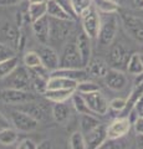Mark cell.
Segmentation results:
<instances>
[{
	"instance_id": "1",
	"label": "cell",
	"mask_w": 143,
	"mask_h": 149,
	"mask_svg": "<svg viewBox=\"0 0 143 149\" xmlns=\"http://www.w3.org/2000/svg\"><path fill=\"white\" fill-rule=\"evenodd\" d=\"M50 17V16H49ZM75 20H60L50 17V40L49 45L52 47L65 46L71 39Z\"/></svg>"
},
{
	"instance_id": "2",
	"label": "cell",
	"mask_w": 143,
	"mask_h": 149,
	"mask_svg": "<svg viewBox=\"0 0 143 149\" xmlns=\"http://www.w3.org/2000/svg\"><path fill=\"white\" fill-rule=\"evenodd\" d=\"M102 22H101L100 32L97 41L101 46H111L116 39L119 20L117 14H102Z\"/></svg>"
},
{
	"instance_id": "3",
	"label": "cell",
	"mask_w": 143,
	"mask_h": 149,
	"mask_svg": "<svg viewBox=\"0 0 143 149\" xmlns=\"http://www.w3.org/2000/svg\"><path fill=\"white\" fill-rule=\"evenodd\" d=\"M118 17L126 34L136 42L143 45V19L127 11H118Z\"/></svg>"
},
{
	"instance_id": "4",
	"label": "cell",
	"mask_w": 143,
	"mask_h": 149,
	"mask_svg": "<svg viewBox=\"0 0 143 149\" xmlns=\"http://www.w3.org/2000/svg\"><path fill=\"white\" fill-rule=\"evenodd\" d=\"M80 20L82 25V31L91 39H97L101 22H102V16H101V13L96 9V6L92 5L89 10H86L81 15Z\"/></svg>"
},
{
	"instance_id": "5",
	"label": "cell",
	"mask_w": 143,
	"mask_h": 149,
	"mask_svg": "<svg viewBox=\"0 0 143 149\" xmlns=\"http://www.w3.org/2000/svg\"><path fill=\"white\" fill-rule=\"evenodd\" d=\"M60 67H65V68L84 67L80 52H78V49H77L76 37L72 40L70 39L68 42L62 47V52L60 55Z\"/></svg>"
},
{
	"instance_id": "6",
	"label": "cell",
	"mask_w": 143,
	"mask_h": 149,
	"mask_svg": "<svg viewBox=\"0 0 143 149\" xmlns=\"http://www.w3.org/2000/svg\"><path fill=\"white\" fill-rule=\"evenodd\" d=\"M6 88H15L21 91H31L29 68L25 66H17L14 71L1 80Z\"/></svg>"
},
{
	"instance_id": "7",
	"label": "cell",
	"mask_w": 143,
	"mask_h": 149,
	"mask_svg": "<svg viewBox=\"0 0 143 149\" xmlns=\"http://www.w3.org/2000/svg\"><path fill=\"white\" fill-rule=\"evenodd\" d=\"M0 100L6 104H24L27 102H33L36 97L30 91H21L15 88H5L0 92Z\"/></svg>"
},
{
	"instance_id": "8",
	"label": "cell",
	"mask_w": 143,
	"mask_h": 149,
	"mask_svg": "<svg viewBox=\"0 0 143 149\" xmlns=\"http://www.w3.org/2000/svg\"><path fill=\"white\" fill-rule=\"evenodd\" d=\"M11 123L19 132H33L39 127V120L20 109L11 112Z\"/></svg>"
},
{
	"instance_id": "9",
	"label": "cell",
	"mask_w": 143,
	"mask_h": 149,
	"mask_svg": "<svg viewBox=\"0 0 143 149\" xmlns=\"http://www.w3.org/2000/svg\"><path fill=\"white\" fill-rule=\"evenodd\" d=\"M131 57V54L124 47L123 44H114L111 46L110 54H108V62L112 68L123 70L127 68L128 60Z\"/></svg>"
},
{
	"instance_id": "10",
	"label": "cell",
	"mask_w": 143,
	"mask_h": 149,
	"mask_svg": "<svg viewBox=\"0 0 143 149\" xmlns=\"http://www.w3.org/2000/svg\"><path fill=\"white\" fill-rule=\"evenodd\" d=\"M82 96H84L90 111L93 114L105 116L108 112L110 102L106 100V97L100 91L92 92V93H86V95H82Z\"/></svg>"
},
{
	"instance_id": "11",
	"label": "cell",
	"mask_w": 143,
	"mask_h": 149,
	"mask_svg": "<svg viewBox=\"0 0 143 149\" xmlns=\"http://www.w3.org/2000/svg\"><path fill=\"white\" fill-rule=\"evenodd\" d=\"M132 123L128 117H117L107 125L108 139H119L126 137L132 128Z\"/></svg>"
},
{
	"instance_id": "12",
	"label": "cell",
	"mask_w": 143,
	"mask_h": 149,
	"mask_svg": "<svg viewBox=\"0 0 143 149\" xmlns=\"http://www.w3.org/2000/svg\"><path fill=\"white\" fill-rule=\"evenodd\" d=\"M36 51L39 52L41 57V62H43V65L46 68H49L51 72L60 68V55L52 46L41 45Z\"/></svg>"
},
{
	"instance_id": "13",
	"label": "cell",
	"mask_w": 143,
	"mask_h": 149,
	"mask_svg": "<svg viewBox=\"0 0 143 149\" xmlns=\"http://www.w3.org/2000/svg\"><path fill=\"white\" fill-rule=\"evenodd\" d=\"M105 83H106V86L112 91H122L127 87L128 80L122 70L111 67L108 70L107 74L105 76Z\"/></svg>"
},
{
	"instance_id": "14",
	"label": "cell",
	"mask_w": 143,
	"mask_h": 149,
	"mask_svg": "<svg viewBox=\"0 0 143 149\" xmlns=\"http://www.w3.org/2000/svg\"><path fill=\"white\" fill-rule=\"evenodd\" d=\"M87 149H98L102 144L107 141V125L101 123L98 127L92 129L91 132L85 134Z\"/></svg>"
},
{
	"instance_id": "15",
	"label": "cell",
	"mask_w": 143,
	"mask_h": 149,
	"mask_svg": "<svg viewBox=\"0 0 143 149\" xmlns=\"http://www.w3.org/2000/svg\"><path fill=\"white\" fill-rule=\"evenodd\" d=\"M33 34L41 45H49L50 40V17L46 15L39 19L34 22H31Z\"/></svg>"
},
{
	"instance_id": "16",
	"label": "cell",
	"mask_w": 143,
	"mask_h": 149,
	"mask_svg": "<svg viewBox=\"0 0 143 149\" xmlns=\"http://www.w3.org/2000/svg\"><path fill=\"white\" fill-rule=\"evenodd\" d=\"M91 37H89L84 31H81L80 34L76 36V44H77V49L80 52L82 63L84 67H86L89 65L90 60L92 58V45H91Z\"/></svg>"
},
{
	"instance_id": "17",
	"label": "cell",
	"mask_w": 143,
	"mask_h": 149,
	"mask_svg": "<svg viewBox=\"0 0 143 149\" xmlns=\"http://www.w3.org/2000/svg\"><path fill=\"white\" fill-rule=\"evenodd\" d=\"M51 76H56V77H63V78H68V80L76 81V82H81L89 78V72L85 67L82 68H65V67H60L57 70L51 72Z\"/></svg>"
},
{
	"instance_id": "18",
	"label": "cell",
	"mask_w": 143,
	"mask_h": 149,
	"mask_svg": "<svg viewBox=\"0 0 143 149\" xmlns=\"http://www.w3.org/2000/svg\"><path fill=\"white\" fill-rule=\"evenodd\" d=\"M0 35H1L4 42L6 45L17 50V45H19V40L21 36L19 27L14 26L10 22H6V24H4L3 27L0 29Z\"/></svg>"
},
{
	"instance_id": "19",
	"label": "cell",
	"mask_w": 143,
	"mask_h": 149,
	"mask_svg": "<svg viewBox=\"0 0 143 149\" xmlns=\"http://www.w3.org/2000/svg\"><path fill=\"white\" fill-rule=\"evenodd\" d=\"M85 68L87 70L89 74L93 77H100V78H105V76L107 74L110 70L108 63L101 57H92Z\"/></svg>"
},
{
	"instance_id": "20",
	"label": "cell",
	"mask_w": 143,
	"mask_h": 149,
	"mask_svg": "<svg viewBox=\"0 0 143 149\" xmlns=\"http://www.w3.org/2000/svg\"><path fill=\"white\" fill-rule=\"evenodd\" d=\"M47 16L60 20H75L59 0H49L47 1Z\"/></svg>"
},
{
	"instance_id": "21",
	"label": "cell",
	"mask_w": 143,
	"mask_h": 149,
	"mask_svg": "<svg viewBox=\"0 0 143 149\" xmlns=\"http://www.w3.org/2000/svg\"><path fill=\"white\" fill-rule=\"evenodd\" d=\"M52 117L59 124H66L71 118V108L66 102H57L52 106Z\"/></svg>"
},
{
	"instance_id": "22",
	"label": "cell",
	"mask_w": 143,
	"mask_h": 149,
	"mask_svg": "<svg viewBox=\"0 0 143 149\" xmlns=\"http://www.w3.org/2000/svg\"><path fill=\"white\" fill-rule=\"evenodd\" d=\"M77 82L63 77L50 76L47 80V90H76Z\"/></svg>"
},
{
	"instance_id": "23",
	"label": "cell",
	"mask_w": 143,
	"mask_h": 149,
	"mask_svg": "<svg viewBox=\"0 0 143 149\" xmlns=\"http://www.w3.org/2000/svg\"><path fill=\"white\" fill-rule=\"evenodd\" d=\"M76 90H46L44 97L54 103H57V102H66L67 100H71Z\"/></svg>"
},
{
	"instance_id": "24",
	"label": "cell",
	"mask_w": 143,
	"mask_h": 149,
	"mask_svg": "<svg viewBox=\"0 0 143 149\" xmlns=\"http://www.w3.org/2000/svg\"><path fill=\"white\" fill-rule=\"evenodd\" d=\"M20 111L26 112L27 114H30L31 117H34L36 120H43L46 116V111L44 108V106L41 103H35V102H27V103L21 104V107L19 108Z\"/></svg>"
},
{
	"instance_id": "25",
	"label": "cell",
	"mask_w": 143,
	"mask_h": 149,
	"mask_svg": "<svg viewBox=\"0 0 143 149\" xmlns=\"http://www.w3.org/2000/svg\"><path fill=\"white\" fill-rule=\"evenodd\" d=\"M29 74H30V86L31 91L39 95H44L45 91L47 90V80L44 77H41L35 71L29 68Z\"/></svg>"
},
{
	"instance_id": "26",
	"label": "cell",
	"mask_w": 143,
	"mask_h": 149,
	"mask_svg": "<svg viewBox=\"0 0 143 149\" xmlns=\"http://www.w3.org/2000/svg\"><path fill=\"white\" fill-rule=\"evenodd\" d=\"M100 124L101 122L96 117V114H80V130L84 134L91 132L92 129L98 127Z\"/></svg>"
},
{
	"instance_id": "27",
	"label": "cell",
	"mask_w": 143,
	"mask_h": 149,
	"mask_svg": "<svg viewBox=\"0 0 143 149\" xmlns=\"http://www.w3.org/2000/svg\"><path fill=\"white\" fill-rule=\"evenodd\" d=\"M27 13H29L31 22H34L39 19L47 15V1L46 3H33L27 6Z\"/></svg>"
},
{
	"instance_id": "28",
	"label": "cell",
	"mask_w": 143,
	"mask_h": 149,
	"mask_svg": "<svg viewBox=\"0 0 143 149\" xmlns=\"http://www.w3.org/2000/svg\"><path fill=\"white\" fill-rule=\"evenodd\" d=\"M93 5L101 14H118L119 5L113 0H93Z\"/></svg>"
},
{
	"instance_id": "29",
	"label": "cell",
	"mask_w": 143,
	"mask_h": 149,
	"mask_svg": "<svg viewBox=\"0 0 143 149\" xmlns=\"http://www.w3.org/2000/svg\"><path fill=\"white\" fill-rule=\"evenodd\" d=\"M126 70L128 71V73L135 74V76L143 72V63H142V60H141V54H138V52L131 54V57L128 60Z\"/></svg>"
},
{
	"instance_id": "30",
	"label": "cell",
	"mask_w": 143,
	"mask_h": 149,
	"mask_svg": "<svg viewBox=\"0 0 143 149\" xmlns=\"http://www.w3.org/2000/svg\"><path fill=\"white\" fill-rule=\"evenodd\" d=\"M71 101H72L73 108L76 109V112L78 114H91L92 113V112L90 111V108H89V106H87V103H86L84 96H82L81 93H78L77 91L72 95ZM92 114H93V113H92Z\"/></svg>"
},
{
	"instance_id": "31",
	"label": "cell",
	"mask_w": 143,
	"mask_h": 149,
	"mask_svg": "<svg viewBox=\"0 0 143 149\" xmlns=\"http://www.w3.org/2000/svg\"><path fill=\"white\" fill-rule=\"evenodd\" d=\"M17 66H19V58H17V56H14V57L1 61L0 62V80L9 76Z\"/></svg>"
},
{
	"instance_id": "32",
	"label": "cell",
	"mask_w": 143,
	"mask_h": 149,
	"mask_svg": "<svg viewBox=\"0 0 143 149\" xmlns=\"http://www.w3.org/2000/svg\"><path fill=\"white\" fill-rule=\"evenodd\" d=\"M22 63H24V66L27 67V68H36L43 65V62H41V57L38 51H26L24 57H22Z\"/></svg>"
},
{
	"instance_id": "33",
	"label": "cell",
	"mask_w": 143,
	"mask_h": 149,
	"mask_svg": "<svg viewBox=\"0 0 143 149\" xmlns=\"http://www.w3.org/2000/svg\"><path fill=\"white\" fill-rule=\"evenodd\" d=\"M70 4L75 16L81 17L82 14L93 5V0H70Z\"/></svg>"
},
{
	"instance_id": "34",
	"label": "cell",
	"mask_w": 143,
	"mask_h": 149,
	"mask_svg": "<svg viewBox=\"0 0 143 149\" xmlns=\"http://www.w3.org/2000/svg\"><path fill=\"white\" fill-rule=\"evenodd\" d=\"M19 134L15 128H8L0 132V144L3 146H13L14 143L17 142Z\"/></svg>"
},
{
	"instance_id": "35",
	"label": "cell",
	"mask_w": 143,
	"mask_h": 149,
	"mask_svg": "<svg viewBox=\"0 0 143 149\" xmlns=\"http://www.w3.org/2000/svg\"><path fill=\"white\" fill-rule=\"evenodd\" d=\"M68 146L71 149H87L85 134L81 130L73 132L68 138Z\"/></svg>"
},
{
	"instance_id": "36",
	"label": "cell",
	"mask_w": 143,
	"mask_h": 149,
	"mask_svg": "<svg viewBox=\"0 0 143 149\" xmlns=\"http://www.w3.org/2000/svg\"><path fill=\"white\" fill-rule=\"evenodd\" d=\"M76 91L78 93H81V95H86V93H92V92L100 91V86L96 82H93V81L85 80V81L77 82Z\"/></svg>"
},
{
	"instance_id": "37",
	"label": "cell",
	"mask_w": 143,
	"mask_h": 149,
	"mask_svg": "<svg viewBox=\"0 0 143 149\" xmlns=\"http://www.w3.org/2000/svg\"><path fill=\"white\" fill-rule=\"evenodd\" d=\"M98 149H126V142L123 141V138L107 139Z\"/></svg>"
},
{
	"instance_id": "38",
	"label": "cell",
	"mask_w": 143,
	"mask_h": 149,
	"mask_svg": "<svg viewBox=\"0 0 143 149\" xmlns=\"http://www.w3.org/2000/svg\"><path fill=\"white\" fill-rule=\"evenodd\" d=\"M14 56H16V50L11 46L6 45L5 42L0 41V62L10 57H14Z\"/></svg>"
},
{
	"instance_id": "39",
	"label": "cell",
	"mask_w": 143,
	"mask_h": 149,
	"mask_svg": "<svg viewBox=\"0 0 143 149\" xmlns=\"http://www.w3.org/2000/svg\"><path fill=\"white\" fill-rule=\"evenodd\" d=\"M126 106H127V100L121 98V97L113 98L110 102V109L118 112V113H123V111L126 109Z\"/></svg>"
},
{
	"instance_id": "40",
	"label": "cell",
	"mask_w": 143,
	"mask_h": 149,
	"mask_svg": "<svg viewBox=\"0 0 143 149\" xmlns=\"http://www.w3.org/2000/svg\"><path fill=\"white\" fill-rule=\"evenodd\" d=\"M124 5L133 10H143V0H123Z\"/></svg>"
},
{
	"instance_id": "41",
	"label": "cell",
	"mask_w": 143,
	"mask_h": 149,
	"mask_svg": "<svg viewBox=\"0 0 143 149\" xmlns=\"http://www.w3.org/2000/svg\"><path fill=\"white\" fill-rule=\"evenodd\" d=\"M36 146L34 141L31 139H22V141L16 146V149H36Z\"/></svg>"
},
{
	"instance_id": "42",
	"label": "cell",
	"mask_w": 143,
	"mask_h": 149,
	"mask_svg": "<svg viewBox=\"0 0 143 149\" xmlns=\"http://www.w3.org/2000/svg\"><path fill=\"white\" fill-rule=\"evenodd\" d=\"M11 120H9L5 116H4L1 112H0V132L4 129H8V128H11Z\"/></svg>"
},
{
	"instance_id": "43",
	"label": "cell",
	"mask_w": 143,
	"mask_h": 149,
	"mask_svg": "<svg viewBox=\"0 0 143 149\" xmlns=\"http://www.w3.org/2000/svg\"><path fill=\"white\" fill-rule=\"evenodd\" d=\"M133 127H135V130L137 134H143V116L138 117L136 123L133 124Z\"/></svg>"
},
{
	"instance_id": "44",
	"label": "cell",
	"mask_w": 143,
	"mask_h": 149,
	"mask_svg": "<svg viewBox=\"0 0 143 149\" xmlns=\"http://www.w3.org/2000/svg\"><path fill=\"white\" fill-rule=\"evenodd\" d=\"M36 149H54L52 142L49 141V139H44V141H41L38 146H36Z\"/></svg>"
},
{
	"instance_id": "45",
	"label": "cell",
	"mask_w": 143,
	"mask_h": 149,
	"mask_svg": "<svg viewBox=\"0 0 143 149\" xmlns=\"http://www.w3.org/2000/svg\"><path fill=\"white\" fill-rule=\"evenodd\" d=\"M22 1L24 0H0V6H15Z\"/></svg>"
},
{
	"instance_id": "46",
	"label": "cell",
	"mask_w": 143,
	"mask_h": 149,
	"mask_svg": "<svg viewBox=\"0 0 143 149\" xmlns=\"http://www.w3.org/2000/svg\"><path fill=\"white\" fill-rule=\"evenodd\" d=\"M136 143H137L138 149H143V134H137Z\"/></svg>"
},
{
	"instance_id": "47",
	"label": "cell",
	"mask_w": 143,
	"mask_h": 149,
	"mask_svg": "<svg viewBox=\"0 0 143 149\" xmlns=\"http://www.w3.org/2000/svg\"><path fill=\"white\" fill-rule=\"evenodd\" d=\"M29 4H33V3H46L47 0H27Z\"/></svg>"
},
{
	"instance_id": "48",
	"label": "cell",
	"mask_w": 143,
	"mask_h": 149,
	"mask_svg": "<svg viewBox=\"0 0 143 149\" xmlns=\"http://www.w3.org/2000/svg\"><path fill=\"white\" fill-rule=\"evenodd\" d=\"M141 60H142V63H143V52L141 54Z\"/></svg>"
},
{
	"instance_id": "49",
	"label": "cell",
	"mask_w": 143,
	"mask_h": 149,
	"mask_svg": "<svg viewBox=\"0 0 143 149\" xmlns=\"http://www.w3.org/2000/svg\"><path fill=\"white\" fill-rule=\"evenodd\" d=\"M141 116H143V112H142V113H141Z\"/></svg>"
},
{
	"instance_id": "50",
	"label": "cell",
	"mask_w": 143,
	"mask_h": 149,
	"mask_svg": "<svg viewBox=\"0 0 143 149\" xmlns=\"http://www.w3.org/2000/svg\"><path fill=\"white\" fill-rule=\"evenodd\" d=\"M47 1H49V0H47Z\"/></svg>"
}]
</instances>
